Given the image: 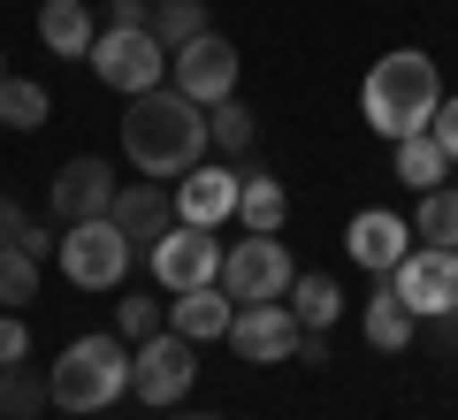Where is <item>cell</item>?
<instances>
[{
  "mask_svg": "<svg viewBox=\"0 0 458 420\" xmlns=\"http://www.w3.org/2000/svg\"><path fill=\"white\" fill-rule=\"evenodd\" d=\"M207 146H214V138H207V107L183 99L176 84L138 92L131 115H123V153H131V168H138V176H153V184L191 176V168L207 161Z\"/></svg>",
  "mask_w": 458,
  "mask_h": 420,
  "instance_id": "6da1fadb",
  "label": "cell"
},
{
  "mask_svg": "<svg viewBox=\"0 0 458 420\" xmlns=\"http://www.w3.org/2000/svg\"><path fill=\"white\" fill-rule=\"evenodd\" d=\"M436 107H443V84H436V62H428L420 47H397V54H382L375 69H367V84H360V115H367V130H382V138H412V130H428L436 123Z\"/></svg>",
  "mask_w": 458,
  "mask_h": 420,
  "instance_id": "7a4b0ae2",
  "label": "cell"
},
{
  "mask_svg": "<svg viewBox=\"0 0 458 420\" xmlns=\"http://www.w3.org/2000/svg\"><path fill=\"white\" fill-rule=\"evenodd\" d=\"M47 398L62 405V413H77V420L107 413L114 398H131V344L123 337H77L47 367Z\"/></svg>",
  "mask_w": 458,
  "mask_h": 420,
  "instance_id": "3957f363",
  "label": "cell"
},
{
  "mask_svg": "<svg viewBox=\"0 0 458 420\" xmlns=\"http://www.w3.org/2000/svg\"><path fill=\"white\" fill-rule=\"evenodd\" d=\"M84 62H92V77L107 84V92H131V99L153 92V84H168V47L146 31V23H107Z\"/></svg>",
  "mask_w": 458,
  "mask_h": 420,
  "instance_id": "277c9868",
  "label": "cell"
},
{
  "mask_svg": "<svg viewBox=\"0 0 458 420\" xmlns=\"http://www.w3.org/2000/svg\"><path fill=\"white\" fill-rule=\"evenodd\" d=\"M131 253L138 244L123 237L107 214H99V222H69L62 244H54V260H62V275L77 283V291H114V283L131 275Z\"/></svg>",
  "mask_w": 458,
  "mask_h": 420,
  "instance_id": "5b68a950",
  "label": "cell"
},
{
  "mask_svg": "<svg viewBox=\"0 0 458 420\" xmlns=\"http://www.w3.org/2000/svg\"><path fill=\"white\" fill-rule=\"evenodd\" d=\"M191 382H199V352H191V337L161 329V337L131 344V398H146L153 413H168L176 398H191Z\"/></svg>",
  "mask_w": 458,
  "mask_h": 420,
  "instance_id": "8992f818",
  "label": "cell"
},
{
  "mask_svg": "<svg viewBox=\"0 0 458 420\" xmlns=\"http://www.w3.org/2000/svg\"><path fill=\"white\" fill-rule=\"evenodd\" d=\"M291 244H276V237H260L252 229L245 244H229L222 253V291L237 298V306H267V298H291Z\"/></svg>",
  "mask_w": 458,
  "mask_h": 420,
  "instance_id": "52a82bcc",
  "label": "cell"
},
{
  "mask_svg": "<svg viewBox=\"0 0 458 420\" xmlns=\"http://www.w3.org/2000/svg\"><path fill=\"white\" fill-rule=\"evenodd\" d=\"M146 260H153V283H161V291L222 283V244H214V229H199V222H168L161 237L146 244Z\"/></svg>",
  "mask_w": 458,
  "mask_h": 420,
  "instance_id": "ba28073f",
  "label": "cell"
},
{
  "mask_svg": "<svg viewBox=\"0 0 458 420\" xmlns=\"http://www.w3.org/2000/svg\"><path fill=\"white\" fill-rule=\"evenodd\" d=\"M390 291L412 306V321H436V313L458 306V253L451 244H420L390 268Z\"/></svg>",
  "mask_w": 458,
  "mask_h": 420,
  "instance_id": "9c48e42d",
  "label": "cell"
},
{
  "mask_svg": "<svg viewBox=\"0 0 458 420\" xmlns=\"http://www.w3.org/2000/svg\"><path fill=\"white\" fill-rule=\"evenodd\" d=\"M168 77H176V92H183V99L214 107V99L237 92V47H229L222 31H199V39H183V47L168 54Z\"/></svg>",
  "mask_w": 458,
  "mask_h": 420,
  "instance_id": "30bf717a",
  "label": "cell"
},
{
  "mask_svg": "<svg viewBox=\"0 0 458 420\" xmlns=\"http://www.w3.org/2000/svg\"><path fill=\"white\" fill-rule=\"evenodd\" d=\"M229 352L252 359V367H283V359L298 352V313L283 306V298H267V306H237V313H229Z\"/></svg>",
  "mask_w": 458,
  "mask_h": 420,
  "instance_id": "8fae6325",
  "label": "cell"
},
{
  "mask_svg": "<svg viewBox=\"0 0 458 420\" xmlns=\"http://www.w3.org/2000/svg\"><path fill=\"white\" fill-rule=\"evenodd\" d=\"M47 207L54 222H99V214L114 207V168L99 161V153H77V161H62V176L47 184Z\"/></svg>",
  "mask_w": 458,
  "mask_h": 420,
  "instance_id": "7c38bea8",
  "label": "cell"
},
{
  "mask_svg": "<svg viewBox=\"0 0 458 420\" xmlns=\"http://www.w3.org/2000/svg\"><path fill=\"white\" fill-rule=\"evenodd\" d=\"M237 184L245 176H229V161H199L191 176H176V222L222 229L229 214H237Z\"/></svg>",
  "mask_w": 458,
  "mask_h": 420,
  "instance_id": "4fadbf2b",
  "label": "cell"
},
{
  "mask_svg": "<svg viewBox=\"0 0 458 420\" xmlns=\"http://www.w3.org/2000/svg\"><path fill=\"white\" fill-rule=\"evenodd\" d=\"M344 253H352V268H367V275H390L397 260L412 253V229L397 222L390 207H367V214H352V229H344Z\"/></svg>",
  "mask_w": 458,
  "mask_h": 420,
  "instance_id": "5bb4252c",
  "label": "cell"
},
{
  "mask_svg": "<svg viewBox=\"0 0 458 420\" xmlns=\"http://www.w3.org/2000/svg\"><path fill=\"white\" fill-rule=\"evenodd\" d=\"M107 222L123 229V237L131 244H153L161 237L168 222H176V192H168V184H114V207H107Z\"/></svg>",
  "mask_w": 458,
  "mask_h": 420,
  "instance_id": "9a60e30c",
  "label": "cell"
},
{
  "mask_svg": "<svg viewBox=\"0 0 458 420\" xmlns=\"http://www.w3.org/2000/svg\"><path fill=\"white\" fill-rule=\"evenodd\" d=\"M229 313H237V298L222 291V283H199V291H176V306H168V329L191 344L207 337H229Z\"/></svg>",
  "mask_w": 458,
  "mask_h": 420,
  "instance_id": "2e32d148",
  "label": "cell"
},
{
  "mask_svg": "<svg viewBox=\"0 0 458 420\" xmlns=\"http://www.w3.org/2000/svg\"><path fill=\"white\" fill-rule=\"evenodd\" d=\"M38 39H47L54 54H69V62H84V54H92V8H84V0H47V8H38Z\"/></svg>",
  "mask_w": 458,
  "mask_h": 420,
  "instance_id": "e0dca14e",
  "label": "cell"
},
{
  "mask_svg": "<svg viewBox=\"0 0 458 420\" xmlns=\"http://www.w3.org/2000/svg\"><path fill=\"white\" fill-rule=\"evenodd\" d=\"M367 344H375V352H405L412 344V306L390 291V283L367 298Z\"/></svg>",
  "mask_w": 458,
  "mask_h": 420,
  "instance_id": "ac0fdd59",
  "label": "cell"
},
{
  "mask_svg": "<svg viewBox=\"0 0 458 420\" xmlns=\"http://www.w3.org/2000/svg\"><path fill=\"white\" fill-rule=\"evenodd\" d=\"M283 207H291V192H283L276 176H245V184H237V222L260 229V237L283 229Z\"/></svg>",
  "mask_w": 458,
  "mask_h": 420,
  "instance_id": "d6986e66",
  "label": "cell"
},
{
  "mask_svg": "<svg viewBox=\"0 0 458 420\" xmlns=\"http://www.w3.org/2000/svg\"><path fill=\"white\" fill-rule=\"evenodd\" d=\"M207 138H214V153L229 161V153H245L252 138H260V115H252L245 99L229 92V99H214V107H207Z\"/></svg>",
  "mask_w": 458,
  "mask_h": 420,
  "instance_id": "ffe728a7",
  "label": "cell"
},
{
  "mask_svg": "<svg viewBox=\"0 0 458 420\" xmlns=\"http://www.w3.org/2000/svg\"><path fill=\"white\" fill-rule=\"evenodd\" d=\"M146 31L161 39L168 54H176L183 39H199V31H207V0H146Z\"/></svg>",
  "mask_w": 458,
  "mask_h": 420,
  "instance_id": "44dd1931",
  "label": "cell"
},
{
  "mask_svg": "<svg viewBox=\"0 0 458 420\" xmlns=\"http://www.w3.org/2000/svg\"><path fill=\"white\" fill-rule=\"evenodd\" d=\"M451 176V153L428 138V130H412V138H397V184H420V192H436V184Z\"/></svg>",
  "mask_w": 458,
  "mask_h": 420,
  "instance_id": "7402d4cb",
  "label": "cell"
},
{
  "mask_svg": "<svg viewBox=\"0 0 458 420\" xmlns=\"http://www.w3.org/2000/svg\"><path fill=\"white\" fill-rule=\"evenodd\" d=\"M291 313H298V329H336V313H344L336 275H298L291 283Z\"/></svg>",
  "mask_w": 458,
  "mask_h": 420,
  "instance_id": "603a6c76",
  "label": "cell"
},
{
  "mask_svg": "<svg viewBox=\"0 0 458 420\" xmlns=\"http://www.w3.org/2000/svg\"><path fill=\"white\" fill-rule=\"evenodd\" d=\"M47 107H54L47 84L8 69V84H0V130H38V123H47Z\"/></svg>",
  "mask_w": 458,
  "mask_h": 420,
  "instance_id": "cb8c5ba5",
  "label": "cell"
},
{
  "mask_svg": "<svg viewBox=\"0 0 458 420\" xmlns=\"http://www.w3.org/2000/svg\"><path fill=\"white\" fill-rule=\"evenodd\" d=\"M412 229H420V244H451V253H458V184H436V192H420V207H412Z\"/></svg>",
  "mask_w": 458,
  "mask_h": 420,
  "instance_id": "d4e9b609",
  "label": "cell"
},
{
  "mask_svg": "<svg viewBox=\"0 0 458 420\" xmlns=\"http://www.w3.org/2000/svg\"><path fill=\"white\" fill-rule=\"evenodd\" d=\"M47 374H38V367H23V359H16V367H0V413H8V420H38V413H47Z\"/></svg>",
  "mask_w": 458,
  "mask_h": 420,
  "instance_id": "484cf974",
  "label": "cell"
},
{
  "mask_svg": "<svg viewBox=\"0 0 458 420\" xmlns=\"http://www.w3.org/2000/svg\"><path fill=\"white\" fill-rule=\"evenodd\" d=\"M161 329H168L161 298H146V291H123V298H114V337H123V344H146V337H161Z\"/></svg>",
  "mask_w": 458,
  "mask_h": 420,
  "instance_id": "4316f807",
  "label": "cell"
},
{
  "mask_svg": "<svg viewBox=\"0 0 458 420\" xmlns=\"http://www.w3.org/2000/svg\"><path fill=\"white\" fill-rule=\"evenodd\" d=\"M38 298V260L23 244H0V306H31Z\"/></svg>",
  "mask_w": 458,
  "mask_h": 420,
  "instance_id": "83f0119b",
  "label": "cell"
},
{
  "mask_svg": "<svg viewBox=\"0 0 458 420\" xmlns=\"http://www.w3.org/2000/svg\"><path fill=\"white\" fill-rule=\"evenodd\" d=\"M23 352H31V329H23V313H0V367H16Z\"/></svg>",
  "mask_w": 458,
  "mask_h": 420,
  "instance_id": "f1b7e54d",
  "label": "cell"
},
{
  "mask_svg": "<svg viewBox=\"0 0 458 420\" xmlns=\"http://www.w3.org/2000/svg\"><path fill=\"white\" fill-rule=\"evenodd\" d=\"M428 138H436V146H443V153L458 161V99H443V107H436V123H428Z\"/></svg>",
  "mask_w": 458,
  "mask_h": 420,
  "instance_id": "f546056e",
  "label": "cell"
},
{
  "mask_svg": "<svg viewBox=\"0 0 458 420\" xmlns=\"http://www.w3.org/2000/svg\"><path fill=\"white\" fill-rule=\"evenodd\" d=\"M298 367H328V337H321V329H298Z\"/></svg>",
  "mask_w": 458,
  "mask_h": 420,
  "instance_id": "4dcf8cb0",
  "label": "cell"
},
{
  "mask_svg": "<svg viewBox=\"0 0 458 420\" xmlns=\"http://www.w3.org/2000/svg\"><path fill=\"white\" fill-rule=\"evenodd\" d=\"M16 244H23V253H31V260H47V244H62V237H47V229H38V222H23V229H16Z\"/></svg>",
  "mask_w": 458,
  "mask_h": 420,
  "instance_id": "1f68e13d",
  "label": "cell"
},
{
  "mask_svg": "<svg viewBox=\"0 0 458 420\" xmlns=\"http://www.w3.org/2000/svg\"><path fill=\"white\" fill-rule=\"evenodd\" d=\"M436 344H443V352H458V306L436 313Z\"/></svg>",
  "mask_w": 458,
  "mask_h": 420,
  "instance_id": "d6a6232c",
  "label": "cell"
},
{
  "mask_svg": "<svg viewBox=\"0 0 458 420\" xmlns=\"http://www.w3.org/2000/svg\"><path fill=\"white\" fill-rule=\"evenodd\" d=\"M107 16L114 23H146V0H107Z\"/></svg>",
  "mask_w": 458,
  "mask_h": 420,
  "instance_id": "836d02e7",
  "label": "cell"
},
{
  "mask_svg": "<svg viewBox=\"0 0 458 420\" xmlns=\"http://www.w3.org/2000/svg\"><path fill=\"white\" fill-rule=\"evenodd\" d=\"M16 229H23V214H16V199H0V244H16Z\"/></svg>",
  "mask_w": 458,
  "mask_h": 420,
  "instance_id": "e575fe53",
  "label": "cell"
},
{
  "mask_svg": "<svg viewBox=\"0 0 458 420\" xmlns=\"http://www.w3.org/2000/svg\"><path fill=\"white\" fill-rule=\"evenodd\" d=\"M0 84H8V54H0Z\"/></svg>",
  "mask_w": 458,
  "mask_h": 420,
  "instance_id": "d590c367",
  "label": "cell"
},
{
  "mask_svg": "<svg viewBox=\"0 0 458 420\" xmlns=\"http://www.w3.org/2000/svg\"><path fill=\"white\" fill-rule=\"evenodd\" d=\"M191 420H214V413H191Z\"/></svg>",
  "mask_w": 458,
  "mask_h": 420,
  "instance_id": "8d00e7d4",
  "label": "cell"
}]
</instances>
